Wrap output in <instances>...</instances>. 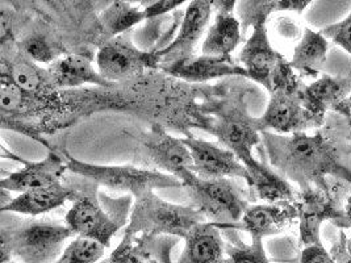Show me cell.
I'll return each instance as SVG.
<instances>
[{
  "instance_id": "cell-7",
  "label": "cell",
  "mask_w": 351,
  "mask_h": 263,
  "mask_svg": "<svg viewBox=\"0 0 351 263\" xmlns=\"http://www.w3.org/2000/svg\"><path fill=\"white\" fill-rule=\"evenodd\" d=\"M204 221L207 218L191 205L166 201L154 191H149L136 199L124 236L144 234L152 238L173 236L184 240L192 228Z\"/></svg>"
},
{
  "instance_id": "cell-32",
  "label": "cell",
  "mask_w": 351,
  "mask_h": 263,
  "mask_svg": "<svg viewBox=\"0 0 351 263\" xmlns=\"http://www.w3.org/2000/svg\"><path fill=\"white\" fill-rule=\"evenodd\" d=\"M183 0H160V1H153L152 4L146 5L144 8L145 20H152V18H158L162 17L180 5H183Z\"/></svg>"
},
{
  "instance_id": "cell-9",
  "label": "cell",
  "mask_w": 351,
  "mask_h": 263,
  "mask_svg": "<svg viewBox=\"0 0 351 263\" xmlns=\"http://www.w3.org/2000/svg\"><path fill=\"white\" fill-rule=\"evenodd\" d=\"M160 58L153 51L136 47L130 32L104 42L96 54V67L108 82L125 84L144 77L146 70L160 68Z\"/></svg>"
},
{
  "instance_id": "cell-33",
  "label": "cell",
  "mask_w": 351,
  "mask_h": 263,
  "mask_svg": "<svg viewBox=\"0 0 351 263\" xmlns=\"http://www.w3.org/2000/svg\"><path fill=\"white\" fill-rule=\"evenodd\" d=\"M178 242H179V238L173 236H160L154 238L153 249L160 263H173L171 251Z\"/></svg>"
},
{
  "instance_id": "cell-29",
  "label": "cell",
  "mask_w": 351,
  "mask_h": 263,
  "mask_svg": "<svg viewBox=\"0 0 351 263\" xmlns=\"http://www.w3.org/2000/svg\"><path fill=\"white\" fill-rule=\"evenodd\" d=\"M21 51L36 64H53L58 60L60 48L50 41L47 36L34 33L27 36L19 44Z\"/></svg>"
},
{
  "instance_id": "cell-1",
  "label": "cell",
  "mask_w": 351,
  "mask_h": 263,
  "mask_svg": "<svg viewBox=\"0 0 351 263\" xmlns=\"http://www.w3.org/2000/svg\"><path fill=\"white\" fill-rule=\"evenodd\" d=\"M261 136L269 164L285 179L296 184L299 191H325L328 177L351 183V167L345 162V154L351 153V148L345 137L329 128L313 134L262 132Z\"/></svg>"
},
{
  "instance_id": "cell-30",
  "label": "cell",
  "mask_w": 351,
  "mask_h": 263,
  "mask_svg": "<svg viewBox=\"0 0 351 263\" xmlns=\"http://www.w3.org/2000/svg\"><path fill=\"white\" fill-rule=\"evenodd\" d=\"M225 263H270L261 238H252L249 245L241 241L239 244H225Z\"/></svg>"
},
{
  "instance_id": "cell-24",
  "label": "cell",
  "mask_w": 351,
  "mask_h": 263,
  "mask_svg": "<svg viewBox=\"0 0 351 263\" xmlns=\"http://www.w3.org/2000/svg\"><path fill=\"white\" fill-rule=\"evenodd\" d=\"M328 38L321 32L305 28L303 37L293 50L289 65L302 78H317L328 60Z\"/></svg>"
},
{
  "instance_id": "cell-3",
  "label": "cell",
  "mask_w": 351,
  "mask_h": 263,
  "mask_svg": "<svg viewBox=\"0 0 351 263\" xmlns=\"http://www.w3.org/2000/svg\"><path fill=\"white\" fill-rule=\"evenodd\" d=\"M204 117L203 129L213 134L223 148L236 154L241 162L253 158V149L262 142L258 117L247 111L245 91L215 92L197 104Z\"/></svg>"
},
{
  "instance_id": "cell-26",
  "label": "cell",
  "mask_w": 351,
  "mask_h": 263,
  "mask_svg": "<svg viewBox=\"0 0 351 263\" xmlns=\"http://www.w3.org/2000/svg\"><path fill=\"white\" fill-rule=\"evenodd\" d=\"M144 20V10L132 5L128 1H113L99 15V24L106 36V42L130 32L133 27L141 24Z\"/></svg>"
},
{
  "instance_id": "cell-19",
  "label": "cell",
  "mask_w": 351,
  "mask_h": 263,
  "mask_svg": "<svg viewBox=\"0 0 351 263\" xmlns=\"http://www.w3.org/2000/svg\"><path fill=\"white\" fill-rule=\"evenodd\" d=\"M47 70L60 91L84 84H93L97 88H114L119 86L104 79L94 65V58L87 54H67L53 62Z\"/></svg>"
},
{
  "instance_id": "cell-27",
  "label": "cell",
  "mask_w": 351,
  "mask_h": 263,
  "mask_svg": "<svg viewBox=\"0 0 351 263\" xmlns=\"http://www.w3.org/2000/svg\"><path fill=\"white\" fill-rule=\"evenodd\" d=\"M154 238L144 234L124 236L121 242L112 251L110 263H160L154 249Z\"/></svg>"
},
{
  "instance_id": "cell-35",
  "label": "cell",
  "mask_w": 351,
  "mask_h": 263,
  "mask_svg": "<svg viewBox=\"0 0 351 263\" xmlns=\"http://www.w3.org/2000/svg\"><path fill=\"white\" fill-rule=\"evenodd\" d=\"M275 29H276V32H278L280 37L287 38V40H298V38L303 37V34H300L299 24L295 23L289 17H279V18H276Z\"/></svg>"
},
{
  "instance_id": "cell-8",
  "label": "cell",
  "mask_w": 351,
  "mask_h": 263,
  "mask_svg": "<svg viewBox=\"0 0 351 263\" xmlns=\"http://www.w3.org/2000/svg\"><path fill=\"white\" fill-rule=\"evenodd\" d=\"M67 171L73 175L95 181L113 191L128 192L136 199L149 191L163 188H182L183 184L176 177L157 170H146L134 166H101L80 161L64 153Z\"/></svg>"
},
{
  "instance_id": "cell-20",
  "label": "cell",
  "mask_w": 351,
  "mask_h": 263,
  "mask_svg": "<svg viewBox=\"0 0 351 263\" xmlns=\"http://www.w3.org/2000/svg\"><path fill=\"white\" fill-rule=\"evenodd\" d=\"M351 95V74L346 77L322 75L319 79L305 86L304 105L319 124L324 125L325 116L335 111Z\"/></svg>"
},
{
  "instance_id": "cell-6",
  "label": "cell",
  "mask_w": 351,
  "mask_h": 263,
  "mask_svg": "<svg viewBox=\"0 0 351 263\" xmlns=\"http://www.w3.org/2000/svg\"><path fill=\"white\" fill-rule=\"evenodd\" d=\"M241 179H202L192 171L180 181L191 200V207L202 212L209 223L220 229H236L249 208L247 194Z\"/></svg>"
},
{
  "instance_id": "cell-10",
  "label": "cell",
  "mask_w": 351,
  "mask_h": 263,
  "mask_svg": "<svg viewBox=\"0 0 351 263\" xmlns=\"http://www.w3.org/2000/svg\"><path fill=\"white\" fill-rule=\"evenodd\" d=\"M299 220L300 247H308L322 244L319 238L321 225L326 220L335 221L339 228H350L345 208L337 205L333 200L319 188L299 191L295 201Z\"/></svg>"
},
{
  "instance_id": "cell-31",
  "label": "cell",
  "mask_w": 351,
  "mask_h": 263,
  "mask_svg": "<svg viewBox=\"0 0 351 263\" xmlns=\"http://www.w3.org/2000/svg\"><path fill=\"white\" fill-rule=\"evenodd\" d=\"M319 32L351 55V12L346 18L325 27Z\"/></svg>"
},
{
  "instance_id": "cell-17",
  "label": "cell",
  "mask_w": 351,
  "mask_h": 263,
  "mask_svg": "<svg viewBox=\"0 0 351 263\" xmlns=\"http://www.w3.org/2000/svg\"><path fill=\"white\" fill-rule=\"evenodd\" d=\"M237 1H213L215 20L202 44V54L232 58V53L243 40L240 20L233 14Z\"/></svg>"
},
{
  "instance_id": "cell-41",
  "label": "cell",
  "mask_w": 351,
  "mask_h": 263,
  "mask_svg": "<svg viewBox=\"0 0 351 263\" xmlns=\"http://www.w3.org/2000/svg\"><path fill=\"white\" fill-rule=\"evenodd\" d=\"M350 121H351V120H350ZM350 132H351V131H350ZM350 138H351V133H350Z\"/></svg>"
},
{
  "instance_id": "cell-25",
  "label": "cell",
  "mask_w": 351,
  "mask_h": 263,
  "mask_svg": "<svg viewBox=\"0 0 351 263\" xmlns=\"http://www.w3.org/2000/svg\"><path fill=\"white\" fill-rule=\"evenodd\" d=\"M312 4L311 0H261V1H239L236 5L237 18L240 20L242 34L245 36L249 27H254L259 21H267L274 12H296L302 15Z\"/></svg>"
},
{
  "instance_id": "cell-12",
  "label": "cell",
  "mask_w": 351,
  "mask_h": 263,
  "mask_svg": "<svg viewBox=\"0 0 351 263\" xmlns=\"http://www.w3.org/2000/svg\"><path fill=\"white\" fill-rule=\"evenodd\" d=\"M267 21H259L253 27V33L246 40L239 53V65L247 74V79L259 83L271 92L275 71L285 57L274 49L267 32Z\"/></svg>"
},
{
  "instance_id": "cell-18",
  "label": "cell",
  "mask_w": 351,
  "mask_h": 263,
  "mask_svg": "<svg viewBox=\"0 0 351 263\" xmlns=\"http://www.w3.org/2000/svg\"><path fill=\"white\" fill-rule=\"evenodd\" d=\"M295 203H275L249 205L236 229L247 231L252 238L270 237L282 233L298 220Z\"/></svg>"
},
{
  "instance_id": "cell-38",
  "label": "cell",
  "mask_w": 351,
  "mask_h": 263,
  "mask_svg": "<svg viewBox=\"0 0 351 263\" xmlns=\"http://www.w3.org/2000/svg\"><path fill=\"white\" fill-rule=\"evenodd\" d=\"M345 211H346V218H348V223H349V225L351 227V195L349 197V200H348V203H346V208H345Z\"/></svg>"
},
{
  "instance_id": "cell-13",
  "label": "cell",
  "mask_w": 351,
  "mask_h": 263,
  "mask_svg": "<svg viewBox=\"0 0 351 263\" xmlns=\"http://www.w3.org/2000/svg\"><path fill=\"white\" fill-rule=\"evenodd\" d=\"M213 11V1L193 0L190 1L179 24V32L174 41L165 49L154 53L160 58V65H169L192 57L193 48L207 29Z\"/></svg>"
},
{
  "instance_id": "cell-34",
  "label": "cell",
  "mask_w": 351,
  "mask_h": 263,
  "mask_svg": "<svg viewBox=\"0 0 351 263\" xmlns=\"http://www.w3.org/2000/svg\"><path fill=\"white\" fill-rule=\"evenodd\" d=\"M300 263H335L330 253L322 244L304 247L300 255Z\"/></svg>"
},
{
  "instance_id": "cell-23",
  "label": "cell",
  "mask_w": 351,
  "mask_h": 263,
  "mask_svg": "<svg viewBox=\"0 0 351 263\" xmlns=\"http://www.w3.org/2000/svg\"><path fill=\"white\" fill-rule=\"evenodd\" d=\"M243 164L249 173V181L246 184L250 188V192L258 199L270 204L296 201L299 190L279 175L270 164L258 161L256 157L247 160Z\"/></svg>"
},
{
  "instance_id": "cell-5",
  "label": "cell",
  "mask_w": 351,
  "mask_h": 263,
  "mask_svg": "<svg viewBox=\"0 0 351 263\" xmlns=\"http://www.w3.org/2000/svg\"><path fill=\"white\" fill-rule=\"evenodd\" d=\"M304 88L302 78L285 58L275 71L266 112L258 117L261 133L293 134L322 127L304 105Z\"/></svg>"
},
{
  "instance_id": "cell-15",
  "label": "cell",
  "mask_w": 351,
  "mask_h": 263,
  "mask_svg": "<svg viewBox=\"0 0 351 263\" xmlns=\"http://www.w3.org/2000/svg\"><path fill=\"white\" fill-rule=\"evenodd\" d=\"M64 160L66 158L57 151L50 150L43 161L25 162L23 168L3 177L0 187L10 194H23L61 183L67 173V164Z\"/></svg>"
},
{
  "instance_id": "cell-40",
  "label": "cell",
  "mask_w": 351,
  "mask_h": 263,
  "mask_svg": "<svg viewBox=\"0 0 351 263\" xmlns=\"http://www.w3.org/2000/svg\"><path fill=\"white\" fill-rule=\"evenodd\" d=\"M7 263H17V262H15V261H10V262H7Z\"/></svg>"
},
{
  "instance_id": "cell-37",
  "label": "cell",
  "mask_w": 351,
  "mask_h": 263,
  "mask_svg": "<svg viewBox=\"0 0 351 263\" xmlns=\"http://www.w3.org/2000/svg\"><path fill=\"white\" fill-rule=\"evenodd\" d=\"M335 112L339 114L341 116H343L345 118L351 120V95L349 98L346 99L341 105L337 107Z\"/></svg>"
},
{
  "instance_id": "cell-2",
  "label": "cell",
  "mask_w": 351,
  "mask_h": 263,
  "mask_svg": "<svg viewBox=\"0 0 351 263\" xmlns=\"http://www.w3.org/2000/svg\"><path fill=\"white\" fill-rule=\"evenodd\" d=\"M0 227L1 263H56L64 253V244L75 234L66 223L50 218H19L5 214Z\"/></svg>"
},
{
  "instance_id": "cell-21",
  "label": "cell",
  "mask_w": 351,
  "mask_h": 263,
  "mask_svg": "<svg viewBox=\"0 0 351 263\" xmlns=\"http://www.w3.org/2000/svg\"><path fill=\"white\" fill-rule=\"evenodd\" d=\"M75 197L74 188L66 181L57 183L50 187L27 191L12 197L8 204L0 207L1 212L24 214L28 217H38L64 207L67 201H73Z\"/></svg>"
},
{
  "instance_id": "cell-22",
  "label": "cell",
  "mask_w": 351,
  "mask_h": 263,
  "mask_svg": "<svg viewBox=\"0 0 351 263\" xmlns=\"http://www.w3.org/2000/svg\"><path fill=\"white\" fill-rule=\"evenodd\" d=\"M221 229L213 223L197 224L184 238V247L176 263H225Z\"/></svg>"
},
{
  "instance_id": "cell-11",
  "label": "cell",
  "mask_w": 351,
  "mask_h": 263,
  "mask_svg": "<svg viewBox=\"0 0 351 263\" xmlns=\"http://www.w3.org/2000/svg\"><path fill=\"white\" fill-rule=\"evenodd\" d=\"M182 140L191 153L192 173L199 178L249 181L247 168L230 150L192 134Z\"/></svg>"
},
{
  "instance_id": "cell-39",
  "label": "cell",
  "mask_w": 351,
  "mask_h": 263,
  "mask_svg": "<svg viewBox=\"0 0 351 263\" xmlns=\"http://www.w3.org/2000/svg\"><path fill=\"white\" fill-rule=\"evenodd\" d=\"M99 263H110V261H108V260H103V261H101V262H99Z\"/></svg>"
},
{
  "instance_id": "cell-4",
  "label": "cell",
  "mask_w": 351,
  "mask_h": 263,
  "mask_svg": "<svg viewBox=\"0 0 351 263\" xmlns=\"http://www.w3.org/2000/svg\"><path fill=\"white\" fill-rule=\"evenodd\" d=\"M70 184L75 197L71 207L64 216V223L75 237H87L99 241L106 247H111L112 237L127 225L128 212L132 204V197L112 199L104 194H97V184L90 181V184L73 186Z\"/></svg>"
},
{
  "instance_id": "cell-14",
  "label": "cell",
  "mask_w": 351,
  "mask_h": 263,
  "mask_svg": "<svg viewBox=\"0 0 351 263\" xmlns=\"http://www.w3.org/2000/svg\"><path fill=\"white\" fill-rule=\"evenodd\" d=\"M143 145L149 161L166 174L180 181L192 171L190 149L183 140L171 136L160 124H153L145 133Z\"/></svg>"
},
{
  "instance_id": "cell-36",
  "label": "cell",
  "mask_w": 351,
  "mask_h": 263,
  "mask_svg": "<svg viewBox=\"0 0 351 263\" xmlns=\"http://www.w3.org/2000/svg\"><path fill=\"white\" fill-rule=\"evenodd\" d=\"M348 237L343 230L339 231L338 240L333 244L330 249V255L335 263H351V253L348 247Z\"/></svg>"
},
{
  "instance_id": "cell-28",
  "label": "cell",
  "mask_w": 351,
  "mask_h": 263,
  "mask_svg": "<svg viewBox=\"0 0 351 263\" xmlns=\"http://www.w3.org/2000/svg\"><path fill=\"white\" fill-rule=\"evenodd\" d=\"M107 247L99 241L77 236L56 263H99L103 261Z\"/></svg>"
},
{
  "instance_id": "cell-16",
  "label": "cell",
  "mask_w": 351,
  "mask_h": 263,
  "mask_svg": "<svg viewBox=\"0 0 351 263\" xmlns=\"http://www.w3.org/2000/svg\"><path fill=\"white\" fill-rule=\"evenodd\" d=\"M170 77L189 83H206L223 78H246L242 66L232 58L199 55L160 67Z\"/></svg>"
}]
</instances>
